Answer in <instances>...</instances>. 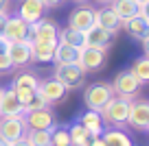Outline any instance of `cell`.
<instances>
[{
  "mask_svg": "<svg viewBox=\"0 0 149 146\" xmlns=\"http://www.w3.org/2000/svg\"><path fill=\"white\" fill-rule=\"evenodd\" d=\"M44 13H46V7H44L42 0H22V2H20L18 15L26 24H33V22H37V20H42Z\"/></svg>",
  "mask_w": 149,
  "mask_h": 146,
  "instance_id": "9a60e30c",
  "label": "cell"
},
{
  "mask_svg": "<svg viewBox=\"0 0 149 146\" xmlns=\"http://www.w3.org/2000/svg\"><path fill=\"white\" fill-rule=\"evenodd\" d=\"M97 2H103V5H107V2H112V0H97Z\"/></svg>",
  "mask_w": 149,
  "mask_h": 146,
  "instance_id": "60d3db41",
  "label": "cell"
},
{
  "mask_svg": "<svg viewBox=\"0 0 149 146\" xmlns=\"http://www.w3.org/2000/svg\"><path fill=\"white\" fill-rule=\"evenodd\" d=\"M55 46L51 41H33L31 44V61L37 63H51L53 55H55Z\"/></svg>",
  "mask_w": 149,
  "mask_h": 146,
  "instance_id": "ffe728a7",
  "label": "cell"
},
{
  "mask_svg": "<svg viewBox=\"0 0 149 146\" xmlns=\"http://www.w3.org/2000/svg\"><path fill=\"white\" fill-rule=\"evenodd\" d=\"M7 57L11 59L13 68H22L31 61V41H11L7 46Z\"/></svg>",
  "mask_w": 149,
  "mask_h": 146,
  "instance_id": "7c38bea8",
  "label": "cell"
},
{
  "mask_svg": "<svg viewBox=\"0 0 149 146\" xmlns=\"http://www.w3.org/2000/svg\"><path fill=\"white\" fill-rule=\"evenodd\" d=\"M140 85L143 83L138 81V79L134 76V74L130 72V70H123V72H118L116 76H114V83H112V87H114V94L116 96H123V98H134L136 94H138Z\"/></svg>",
  "mask_w": 149,
  "mask_h": 146,
  "instance_id": "52a82bcc",
  "label": "cell"
},
{
  "mask_svg": "<svg viewBox=\"0 0 149 146\" xmlns=\"http://www.w3.org/2000/svg\"><path fill=\"white\" fill-rule=\"evenodd\" d=\"M84 74L86 72L77 63H57L53 79H57L66 90H77V87L84 85Z\"/></svg>",
  "mask_w": 149,
  "mask_h": 146,
  "instance_id": "277c9868",
  "label": "cell"
},
{
  "mask_svg": "<svg viewBox=\"0 0 149 146\" xmlns=\"http://www.w3.org/2000/svg\"><path fill=\"white\" fill-rule=\"evenodd\" d=\"M42 2H44V7H46V9H53V7L61 5V0H42Z\"/></svg>",
  "mask_w": 149,
  "mask_h": 146,
  "instance_id": "e575fe53",
  "label": "cell"
},
{
  "mask_svg": "<svg viewBox=\"0 0 149 146\" xmlns=\"http://www.w3.org/2000/svg\"><path fill=\"white\" fill-rule=\"evenodd\" d=\"M112 96H114L112 83H92V85H88L86 92H84V103L88 105V109L101 111Z\"/></svg>",
  "mask_w": 149,
  "mask_h": 146,
  "instance_id": "7a4b0ae2",
  "label": "cell"
},
{
  "mask_svg": "<svg viewBox=\"0 0 149 146\" xmlns=\"http://www.w3.org/2000/svg\"><path fill=\"white\" fill-rule=\"evenodd\" d=\"M79 122H81V127H84L92 137L103 135V118H101V114H99V111L88 109L86 114H81V120H79Z\"/></svg>",
  "mask_w": 149,
  "mask_h": 146,
  "instance_id": "44dd1931",
  "label": "cell"
},
{
  "mask_svg": "<svg viewBox=\"0 0 149 146\" xmlns=\"http://www.w3.org/2000/svg\"><path fill=\"white\" fill-rule=\"evenodd\" d=\"M26 41H51V44H57L59 41V28L55 26V22L42 18L37 22L29 24V35H26Z\"/></svg>",
  "mask_w": 149,
  "mask_h": 146,
  "instance_id": "5b68a950",
  "label": "cell"
},
{
  "mask_svg": "<svg viewBox=\"0 0 149 146\" xmlns=\"http://www.w3.org/2000/svg\"><path fill=\"white\" fill-rule=\"evenodd\" d=\"M68 135H70V146H90V142H92V135L81 127V122H74L68 129Z\"/></svg>",
  "mask_w": 149,
  "mask_h": 146,
  "instance_id": "d4e9b609",
  "label": "cell"
},
{
  "mask_svg": "<svg viewBox=\"0 0 149 146\" xmlns=\"http://www.w3.org/2000/svg\"><path fill=\"white\" fill-rule=\"evenodd\" d=\"M149 122V103L140 101V103H132L130 105V114H127V124L138 131H145Z\"/></svg>",
  "mask_w": 149,
  "mask_h": 146,
  "instance_id": "4fadbf2b",
  "label": "cell"
},
{
  "mask_svg": "<svg viewBox=\"0 0 149 146\" xmlns=\"http://www.w3.org/2000/svg\"><path fill=\"white\" fill-rule=\"evenodd\" d=\"M134 2H136V5H138V7H140V5H143V2H147V0H134Z\"/></svg>",
  "mask_w": 149,
  "mask_h": 146,
  "instance_id": "ab89813d",
  "label": "cell"
},
{
  "mask_svg": "<svg viewBox=\"0 0 149 146\" xmlns=\"http://www.w3.org/2000/svg\"><path fill=\"white\" fill-rule=\"evenodd\" d=\"M26 35H29V24L20 15H9L7 24H5V31H2V37L7 41H24Z\"/></svg>",
  "mask_w": 149,
  "mask_h": 146,
  "instance_id": "8fae6325",
  "label": "cell"
},
{
  "mask_svg": "<svg viewBox=\"0 0 149 146\" xmlns=\"http://www.w3.org/2000/svg\"><path fill=\"white\" fill-rule=\"evenodd\" d=\"M101 137L105 140L107 146H132L130 137H127L123 131H107V133H103Z\"/></svg>",
  "mask_w": 149,
  "mask_h": 146,
  "instance_id": "4316f807",
  "label": "cell"
},
{
  "mask_svg": "<svg viewBox=\"0 0 149 146\" xmlns=\"http://www.w3.org/2000/svg\"><path fill=\"white\" fill-rule=\"evenodd\" d=\"M130 72L138 79L140 83H149V57H140V59H134Z\"/></svg>",
  "mask_w": 149,
  "mask_h": 146,
  "instance_id": "484cf974",
  "label": "cell"
},
{
  "mask_svg": "<svg viewBox=\"0 0 149 146\" xmlns=\"http://www.w3.org/2000/svg\"><path fill=\"white\" fill-rule=\"evenodd\" d=\"M24 120H26L29 131H53L55 129V116L53 111H48L46 107L44 109H33L24 114Z\"/></svg>",
  "mask_w": 149,
  "mask_h": 146,
  "instance_id": "ba28073f",
  "label": "cell"
},
{
  "mask_svg": "<svg viewBox=\"0 0 149 146\" xmlns=\"http://www.w3.org/2000/svg\"><path fill=\"white\" fill-rule=\"evenodd\" d=\"M110 5H112L110 9L121 18V22H125V20L138 15V5H136L134 0H112Z\"/></svg>",
  "mask_w": 149,
  "mask_h": 146,
  "instance_id": "603a6c76",
  "label": "cell"
},
{
  "mask_svg": "<svg viewBox=\"0 0 149 146\" xmlns=\"http://www.w3.org/2000/svg\"><path fill=\"white\" fill-rule=\"evenodd\" d=\"M90 146H107V144H105V140H103V137L99 135V137H92V142H90Z\"/></svg>",
  "mask_w": 149,
  "mask_h": 146,
  "instance_id": "836d02e7",
  "label": "cell"
},
{
  "mask_svg": "<svg viewBox=\"0 0 149 146\" xmlns=\"http://www.w3.org/2000/svg\"><path fill=\"white\" fill-rule=\"evenodd\" d=\"M105 52L107 50H101V48H94V46H86L79 50V65L84 72H92V70H99L105 65Z\"/></svg>",
  "mask_w": 149,
  "mask_h": 146,
  "instance_id": "9c48e42d",
  "label": "cell"
},
{
  "mask_svg": "<svg viewBox=\"0 0 149 146\" xmlns=\"http://www.w3.org/2000/svg\"><path fill=\"white\" fill-rule=\"evenodd\" d=\"M145 131H149V122H147V129H145Z\"/></svg>",
  "mask_w": 149,
  "mask_h": 146,
  "instance_id": "b9f144b4",
  "label": "cell"
},
{
  "mask_svg": "<svg viewBox=\"0 0 149 146\" xmlns=\"http://www.w3.org/2000/svg\"><path fill=\"white\" fill-rule=\"evenodd\" d=\"M130 105L132 101L130 98H123V96H112L110 101H107V105L103 107L99 114H101V118L105 120V122L110 124H127V114H130Z\"/></svg>",
  "mask_w": 149,
  "mask_h": 146,
  "instance_id": "6da1fadb",
  "label": "cell"
},
{
  "mask_svg": "<svg viewBox=\"0 0 149 146\" xmlns=\"http://www.w3.org/2000/svg\"><path fill=\"white\" fill-rule=\"evenodd\" d=\"M112 39H114V33L103 28V26H99V24H94L92 28L86 31V44L94 46V48H101V50H107V48H110Z\"/></svg>",
  "mask_w": 149,
  "mask_h": 146,
  "instance_id": "5bb4252c",
  "label": "cell"
},
{
  "mask_svg": "<svg viewBox=\"0 0 149 146\" xmlns=\"http://www.w3.org/2000/svg\"><path fill=\"white\" fill-rule=\"evenodd\" d=\"M143 52H145V57H149V37L143 39Z\"/></svg>",
  "mask_w": 149,
  "mask_h": 146,
  "instance_id": "8d00e7d4",
  "label": "cell"
},
{
  "mask_svg": "<svg viewBox=\"0 0 149 146\" xmlns=\"http://www.w3.org/2000/svg\"><path fill=\"white\" fill-rule=\"evenodd\" d=\"M9 146H31V144H29V140H26V137H22V140H15V142H11Z\"/></svg>",
  "mask_w": 149,
  "mask_h": 146,
  "instance_id": "d590c367",
  "label": "cell"
},
{
  "mask_svg": "<svg viewBox=\"0 0 149 146\" xmlns=\"http://www.w3.org/2000/svg\"><path fill=\"white\" fill-rule=\"evenodd\" d=\"M51 144L53 146H70L68 129H53L51 131Z\"/></svg>",
  "mask_w": 149,
  "mask_h": 146,
  "instance_id": "f1b7e54d",
  "label": "cell"
},
{
  "mask_svg": "<svg viewBox=\"0 0 149 146\" xmlns=\"http://www.w3.org/2000/svg\"><path fill=\"white\" fill-rule=\"evenodd\" d=\"M26 140L31 146H53L51 144V131H29Z\"/></svg>",
  "mask_w": 149,
  "mask_h": 146,
  "instance_id": "83f0119b",
  "label": "cell"
},
{
  "mask_svg": "<svg viewBox=\"0 0 149 146\" xmlns=\"http://www.w3.org/2000/svg\"><path fill=\"white\" fill-rule=\"evenodd\" d=\"M29 127H26V120H24V114L20 116H5L0 118V137L5 142H15V140H22L26 137Z\"/></svg>",
  "mask_w": 149,
  "mask_h": 146,
  "instance_id": "3957f363",
  "label": "cell"
},
{
  "mask_svg": "<svg viewBox=\"0 0 149 146\" xmlns=\"http://www.w3.org/2000/svg\"><path fill=\"white\" fill-rule=\"evenodd\" d=\"M7 11H0V35H2V31H5V24H7Z\"/></svg>",
  "mask_w": 149,
  "mask_h": 146,
  "instance_id": "d6a6232c",
  "label": "cell"
},
{
  "mask_svg": "<svg viewBox=\"0 0 149 146\" xmlns=\"http://www.w3.org/2000/svg\"><path fill=\"white\" fill-rule=\"evenodd\" d=\"M46 105H48L46 98L42 96V92H40V87H37V92L33 94V98L26 103V105H24V114H26V111H33V109H44Z\"/></svg>",
  "mask_w": 149,
  "mask_h": 146,
  "instance_id": "f546056e",
  "label": "cell"
},
{
  "mask_svg": "<svg viewBox=\"0 0 149 146\" xmlns=\"http://www.w3.org/2000/svg\"><path fill=\"white\" fill-rule=\"evenodd\" d=\"M59 41L66 46H72V48H77V50H81V48H86V33L84 31H74V28L66 26L64 31H59Z\"/></svg>",
  "mask_w": 149,
  "mask_h": 146,
  "instance_id": "7402d4cb",
  "label": "cell"
},
{
  "mask_svg": "<svg viewBox=\"0 0 149 146\" xmlns=\"http://www.w3.org/2000/svg\"><path fill=\"white\" fill-rule=\"evenodd\" d=\"M20 114H24V107L18 101L13 87L2 90V96H0V118H5V116H20Z\"/></svg>",
  "mask_w": 149,
  "mask_h": 146,
  "instance_id": "2e32d148",
  "label": "cell"
},
{
  "mask_svg": "<svg viewBox=\"0 0 149 146\" xmlns=\"http://www.w3.org/2000/svg\"><path fill=\"white\" fill-rule=\"evenodd\" d=\"M138 15H143V18L149 20V0H147V2H143V5L138 7Z\"/></svg>",
  "mask_w": 149,
  "mask_h": 146,
  "instance_id": "1f68e13d",
  "label": "cell"
},
{
  "mask_svg": "<svg viewBox=\"0 0 149 146\" xmlns=\"http://www.w3.org/2000/svg\"><path fill=\"white\" fill-rule=\"evenodd\" d=\"M0 96H2V87H0Z\"/></svg>",
  "mask_w": 149,
  "mask_h": 146,
  "instance_id": "7bdbcfd3",
  "label": "cell"
},
{
  "mask_svg": "<svg viewBox=\"0 0 149 146\" xmlns=\"http://www.w3.org/2000/svg\"><path fill=\"white\" fill-rule=\"evenodd\" d=\"M37 87H40V79H37L35 74L22 72V74H18V76H15V81H13V92H15V96H18V101L22 103V107L33 98V94L37 92Z\"/></svg>",
  "mask_w": 149,
  "mask_h": 146,
  "instance_id": "8992f818",
  "label": "cell"
},
{
  "mask_svg": "<svg viewBox=\"0 0 149 146\" xmlns=\"http://www.w3.org/2000/svg\"><path fill=\"white\" fill-rule=\"evenodd\" d=\"M0 146H9V142H5L2 137H0Z\"/></svg>",
  "mask_w": 149,
  "mask_h": 146,
  "instance_id": "f35d334b",
  "label": "cell"
},
{
  "mask_svg": "<svg viewBox=\"0 0 149 146\" xmlns=\"http://www.w3.org/2000/svg\"><path fill=\"white\" fill-rule=\"evenodd\" d=\"M123 28H125L134 39L143 41L145 37H149V20L143 18V15H134V18L125 20V22H123Z\"/></svg>",
  "mask_w": 149,
  "mask_h": 146,
  "instance_id": "ac0fdd59",
  "label": "cell"
},
{
  "mask_svg": "<svg viewBox=\"0 0 149 146\" xmlns=\"http://www.w3.org/2000/svg\"><path fill=\"white\" fill-rule=\"evenodd\" d=\"M53 61H55V63H77V61H79V50L72 48V46H66V44H61V41H57Z\"/></svg>",
  "mask_w": 149,
  "mask_h": 146,
  "instance_id": "cb8c5ba5",
  "label": "cell"
},
{
  "mask_svg": "<svg viewBox=\"0 0 149 146\" xmlns=\"http://www.w3.org/2000/svg\"><path fill=\"white\" fill-rule=\"evenodd\" d=\"M9 9V0H0V11H7Z\"/></svg>",
  "mask_w": 149,
  "mask_h": 146,
  "instance_id": "74e56055",
  "label": "cell"
},
{
  "mask_svg": "<svg viewBox=\"0 0 149 146\" xmlns=\"http://www.w3.org/2000/svg\"><path fill=\"white\" fill-rule=\"evenodd\" d=\"M11 68L13 65H11V59L7 57V50H0V72H7Z\"/></svg>",
  "mask_w": 149,
  "mask_h": 146,
  "instance_id": "4dcf8cb0",
  "label": "cell"
},
{
  "mask_svg": "<svg viewBox=\"0 0 149 146\" xmlns=\"http://www.w3.org/2000/svg\"><path fill=\"white\" fill-rule=\"evenodd\" d=\"M94 18H97V24H99V26H103V28H107V31H112L114 35H116L118 28L123 26L121 18H118V15L114 13L110 7H103V9L94 11Z\"/></svg>",
  "mask_w": 149,
  "mask_h": 146,
  "instance_id": "d6986e66",
  "label": "cell"
},
{
  "mask_svg": "<svg viewBox=\"0 0 149 146\" xmlns=\"http://www.w3.org/2000/svg\"><path fill=\"white\" fill-rule=\"evenodd\" d=\"M40 92H42V96L46 98V103H59L61 98L68 94V90H66V87L61 85L57 79H46V81H40Z\"/></svg>",
  "mask_w": 149,
  "mask_h": 146,
  "instance_id": "e0dca14e",
  "label": "cell"
},
{
  "mask_svg": "<svg viewBox=\"0 0 149 146\" xmlns=\"http://www.w3.org/2000/svg\"><path fill=\"white\" fill-rule=\"evenodd\" d=\"M97 24V18H94V9L90 7H79V9H74L72 13L68 15V26L74 28V31H88Z\"/></svg>",
  "mask_w": 149,
  "mask_h": 146,
  "instance_id": "30bf717a",
  "label": "cell"
}]
</instances>
